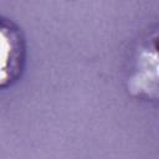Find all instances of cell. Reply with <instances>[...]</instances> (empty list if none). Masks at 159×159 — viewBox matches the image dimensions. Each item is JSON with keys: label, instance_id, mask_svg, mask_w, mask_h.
<instances>
[{"label": "cell", "instance_id": "cell-1", "mask_svg": "<svg viewBox=\"0 0 159 159\" xmlns=\"http://www.w3.org/2000/svg\"><path fill=\"white\" fill-rule=\"evenodd\" d=\"M26 62V42L20 27L0 17V88L14 84Z\"/></svg>", "mask_w": 159, "mask_h": 159}, {"label": "cell", "instance_id": "cell-2", "mask_svg": "<svg viewBox=\"0 0 159 159\" xmlns=\"http://www.w3.org/2000/svg\"><path fill=\"white\" fill-rule=\"evenodd\" d=\"M157 50L143 43L135 53L134 72L129 78V91L139 97H157Z\"/></svg>", "mask_w": 159, "mask_h": 159}]
</instances>
